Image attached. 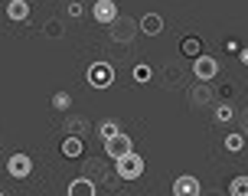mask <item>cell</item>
I'll return each instance as SVG.
<instances>
[{"label":"cell","mask_w":248,"mask_h":196,"mask_svg":"<svg viewBox=\"0 0 248 196\" xmlns=\"http://www.w3.org/2000/svg\"><path fill=\"white\" fill-rule=\"evenodd\" d=\"M7 16L16 20V23H26V20H30V7H26V0H13L10 7H7Z\"/></svg>","instance_id":"16"},{"label":"cell","mask_w":248,"mask_h":196,"mask_svg":"<svg viewBox=\"0 0 248 196\" xmlns=\"http://www.w3.org/2000/svg\"><path fill=\"white\" fill-rule=\"evenodd\" d=\"M88 82H92L95 88H108L114 82V65L105 62V59L92 62V65H88Z\"/></svg>","instance_id":"2"},{"label":"cell","mask_w":248,"mask_h":196,"mask_svg":"<svg viewBox=\"0 0 248 196\" xmlns=\"http://www.w3.org/2000/svg\"><path fill=\"white\" fill-rule=\"evenodd\" d=\"M105 154L111 160H121V157H127V154H134V141L124 134H118V137H111V141H105Z\"/></svg>","instance_id":"4"},{"label":"cell","mask_w":248,"mask_h":196,"mask_svg":"<svg viewBox=\"0 0 248 196\" xmlns=\"http://www.w3.org/2000/svg\"><path fill=\"white\" fill-rule=\"evenodd\" d=\"M150 75H154V72H150L147 62H137V65H134V79H137V82H150Z\"/></svg>","instance_id":"26"},{"label":"cell","mask_w":248,"mask_h":196,"mask_svg":"<svg viewBox=\"0 0 248 196\" xmlns=\"http://www.w3.org/2000/svg\"><path fill=\"white\" fill-rule=\"evenodd\" d=\"M43 33H46L49 39H62V36H65V20H62V16L46 20V23H43Z\"/></svg>","instance_id":"14"},{"label":"cell","mask_w":248,"mask_h":196,"mask_svg":"<svg viewBox=\"0 0 248 196\" xmlns=\"http://www.w3.org/2000/svg\"><path fill=\"white\" fill-rule=\"evenodd\" d=\"M222 144H225L229 154H242V147H245V134H229Z\"/></svg>","instance_id":"21"},{"label":"cell","mask_w":248,"mask_h":196,"mask_svg":"<svg viewBox=\"0 0 248 196\" xmlns=\"http://www.w3.org/2000/svg\"><path fill=\"white\" fill-rule=\"evenodd\" d=\"M245 101H248V92H245Z\"/></svg>","instance_id":"32"},{"label":"cell","mask_w":248,"mask_h":196,"mask_svg":"<svg viewBox=\"0 0 248 196\" xmlns=\"http://www.w3.org/2000/svg\"><path fill=\"white\" fill-rule=\"evenodd\" d=\"M183 52L196 59V56H202V43H199L196 36H186V39H183Z\"/></svg>","instance_id":"24"},{"label":"cell","mask_w":248,"mask_h":196,"mask_svg":"<svg viewBox=\"0 0 248 196\" xmlns=\"http://www.w3.org/2000/svg\"><path fill=\"white\" fill-rule=\"evenodd\" d=\"M222 49H225V52H235V49H238V39H225Z\"/></svg>","instance_id":"28"},{"label":"cell","mask_w":248,"mask_h":196,"mask_svg":"<svg viewBox=\"0 0 248 196\" xmlns=\"http://www.w3.org/2000/svg\"><path fill=\"white\" fill-rule=\"evenodd\" d=\"M82 150H85L82 137H69L65 134V141H62V154H65V157H82Z\"/></svg>","instance_id":"17"},{"label":"cell","mask_w":248,"mask_h":196,"mask_svg":"<svg viewBox=\"0 0 248 196\" xmlns=\"http://www.w3.org/2000/svg\"><path fill=\"white\" fill-rule=\"evenodd\" d=\"M137 30H140V26H137L134 16L121 13V16L108 26V39H111V43H118V46H131V43L137 39Z\"/></svg>","instance_id":"1"},{"label":"cell","mask_w":248,"mask_h":196,"mask_svg":"<svg viewBox=\"0 0 248 196\" xmlns=\"http://www.w3.org/2000/svg\"><path fill=\"white\" fill-rule=\"evenodd\" d=\"M98 134H101V141H111V137L121 134V124L114 121V118H108V121H101V124H98Z\"/></svg>","instance_id":"19"},{"label":"cell","mask_w":248,"mask_h":196,"mask_svg":"<svg viewBox=\"0 0 248 196\" xmlns=\"http://www.w3.org/2000/svg\"><path fill=\"white\" fill-rule=\"evenodd\" d=\"M92 16H95V23L111 26L121 13H118V3H114V0H95V3H92Z\"/></svg>","instance_id":"5"},{"label":"cell","mask_w":248,"mask_h":196,"mask_svg":"<svg viewBox=\"0 0 248 196\" xmlns=\"http://www.w3.org/2000/svg\"><path fill=\"white\" fill-rule=\"evenodd\" d=\"M202 196H229V193H222V190H206Z\"/></svg>","instance_id":"31"},{"label":"cell","mask_w":248,"mask_h":196,"mask_svg":"<svg viewBox=\"0 0 248 196\" xmlns=\"http://www.w3.org/2000/svg\"><path fill=\"white\" fill-rule=\"evenodd\" d=\"M52 108L56 111H69L72 108V95H69V92H56V95H52Z\"/></svg>","instance_id":"22"},{"label":"cell","mask_w":248,"mask_h":196,"mask_svg":"<svg viewBox=\"0 0 248 196\" xmlns=\"http://www.w3.org/2000/svg\"><path fill=\"white\" fill-rule=\"evenodd\" d=\"M183 79H186L183 65H176V62H167V65H163V75H160V82H163L167 88H176V85H183Z\"/></svg>","instance_id":"12"},{"label":"cell","mask_w":248,"mask_h":196,"mask_svg":"<svg viewBox=\"0 0 248 196\" xmlns=\"http://www.w3.org/2000/svg\"><path fill=\"white\" fill-rule=\"evenodd\" d=\"M173 196H202V186H199L196 177L183 173V177H176V180H173Z\"/></svg>","instance_id":"11"},{"label":"cell","mask_w":248,"mask_h":196,"mask_svg":"<svg viewBox=\"0 0 248 196\" xmlns=\"http://www.w3.org/2000/svg\"><path fill=\"white\" fill-rule=\"evenodd\" d=\"M238 121H242V134L248 137V111H242V118H238Z\"/></svg>","instance_id":"29"},{"label":"cell","mask_w":248,"mask_h":196,"mask_svg":"<svg viewBox=\"0 0 248 196\" xmlns=\"http://www.w3.org/2000/svg\"><path fill=\"white\" fill-rule=\"evenodd\" d=\"M82 170H85V180L101 183V180H105V173H108V160H105V157H85Z\"/></svg>","instance_id":"10"},{"label":"cell","mask_w":248,"mask_h":196,"mask_svg":"<svg viewBox=\"0 0 248 196\" xmlns=\"http://www.w3.org/2000/svg\"><path fill=\"white\" fill-rule=\"evenodd\" d=\"M7 173H10L13 180H23V177L33 173V160L26 157V154H13V157L7 160Z\"/></svg>","instance_id":"9"},{"label":"cell","mask_w":248,"mask_h":196,"mask_svg":"<svg viewBox=\"0 0 248 196\" xmlns=\"http://www.w3.org/2000/svg\"><path fill=\"white\" fill-rule=\"evenodd\" d=\"M212 101H216V88L209 85V82H196V85L189 88V105L193 108H209Z\"/></svg>","instance_id":"3"},{"label":"cell","mask_w":248,"mask_h":196,"mask_svg":"<svg viewBox=\"0 0 248 196\" xmlns=\"http://www.w3.org/2000/svg\"><path fill=\"white\" fill-rule=\"evenodd\" d=\"M101 183L108 186V190H118V186L124 183V177L118 173V167H108V173H105V180H101Z\"/></svg>","instance_id":"23"},{"label":"cell","mask_w":248,"mask_h":196,"mask_svg":"<svg viewBox=\"0 0 248 196\" xmlns=\"http://www.w3.org/2000/svg\"><path fill=\"white\" fill-rule=\"evenodd\" d=\"M69 196H95V183L85 180V177H78V180L69 183Z\"/></svg>","instance_id":"15"},{"label":"cell","mask_w":248,"mask_h":196,"mask_svg":"<svg viewBox=\"0 0 248 196\" xmlns=\"http://www.w3.org/2000/svg\"><path fill=\"white\" fill-rule=\"evenodd\" d=\"M82 13H85V7H82V0H69V3H65V16H69V20H78Z\"/></svg>","instance_id":"25"},{"label":"cell","mask_w":248,"mask_h":196,"mask_svg":"<svg viewBox=\"0 0 248 196\" xmlns=\"http://www.w3.org/2000/svg\"><path fill=\"white\" fill-rule=\"evenodd\" d=\"M193 75H196L199 82H209V79L219 75V62L212 59V56H196L193 59Z\"/></svg>","instance_id":"7"},{"label":"cell","mask_w":248,"mask_h":196,"mask_svg":"<svg viewBox=\"0 0 248 196\" xmlns=\"http://www.w3.org/2000/svg\"><path fill=\"white\" fill-rule=\"evenodd\" d=\"M0 196H3V193H0Z\"/></svg>","instance_id":"33"},{"label":"cell","mask_w":248,"mask_h":196,"mask_svg":"<svg viewBox=\"0 0 248 196\" xmlns=\"http://www.w3.org/2000/svg\"><path fill=\"white\" fill-rule=\"evenodd\" d=\"M229 196H248V177H232L229 180Z\"/></svg>","instance_id":"20"},{"label":"cell","mask_w":248,"mask_h":196,"mask_svg":"<svg viewBox=\"0 0 248 196\" xmlns=\"http://www.w3.org/2000/svg\"><path fill=\"white\" fill-rule=\"evenodd\" d=\"M62 131L69 137H82V141H85V134L92 131V121H88L85 114H65V118H62Z\"/></svg>","instance_id":"6"},{"label":"cell","mask_w":248,"mask_h":196,"mask_svg":"<svg viewBox=\"0 0 248 196\" xmlns=\"http://www.w3.org/2000/svg\"><path fill=\"white\" fill-rule=\"evenodd\" d=\"M238 59H242V65H248V46L242 49V52H238Z\"/></svg>","instance_id":"30"},{"label":"cell","mask_w":248,"mask_h":196,"mask_svg":"<svg viewBox=\"0 0 248 196\" xmlns=\"http://www.w3.org/2000/svg\"><path fill=\"white\" fill-rule=\"evenodd\" d=\"M137 26H140L147 36H157V33L163 30V16H160V13H144V16L137 20Z\"/></svg>","instance_id":"13"},{"label":"cell","mask_w":248,"mask_h":196,"mask_svg":"<svg viewBox=\"0 0 248 196\" xmlns=\"http://www.w3.org/2000/svg\"><path fill=\"white\" fill-rule=\"evenodd\" d=\"M219 92H222V98H225V101H232V95H235V82H225V85L219 88Z\"/></svg>","instance_id":"27"},{"label":"cell","mask_w":248,"mask_h":196,"mask_svg":"<svg viewBox=\"0 0 248 196\" xmlns=\"http://www.w3.org/2000/svg\"><path fill=\"white\" fill-rule=\"evenodd\" d=\"M118 173H121L124 180H137L140 173H144V157L140 154H127V157L118 160Z\"/></svg>","instance_id":"8"},{"label":"cell","mask_w":248,"mask_h":196,"mask_svg":"<svg viewBox=\"0 0 248 196\" xmlns=\"http://www.w3.org/2000/svg\"><path fill=\"white\" fill-rule=\"evenodd\" d=\"M229 121H235V108H232V101L216 105V124H229Z\"/></svg>","instance_id":"18"}]
</instances>
